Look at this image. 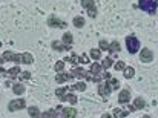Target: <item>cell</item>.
Here are the masks:
<instances>
[{
	"mask_svg": "<svg viewBox=\"0 0 158 118\" xmlns=\"http://www.w3.org/2000/svg\"><path fill=\"white\" fill-rule=\"evenodd\" d=\"M103 77H105L106 80H107V78H110V74H107V72H105V75H103Z\"/></svg>",
	"mask_w": 158,
	"mask_h": 118,
	"instance_id": "ab89813d",
	"label": "cell"
},
{
	"mask_svg": "<svg viewBox=\"0 0 158 118\" xmlns=\"http://www.w3.org/2000/svg\"><path fill=\"white\" fill-rule=\"evenodd\" d=\"M110 92H112V89H110V86H109V83H107V81H105V83H103V81H100V83H98V94H100L102 97H105L106 98Z\"/></svg>",
	"mask_w": 158,
	"mask_h": 118,
	"instance_id": "277c9868",
	"label": "cell"
},
{
	"mask_svg": "<svg viewBox=\"0 0 158 118\" xmlns=\"http://www.w3.org/2000/svg\"><path fill=\"white\" fill-rule=\"evenodd\" d=\"M22 61H23L25 64H31V63L34 61V57H32L29 52H25V54L22 55Z\"/></svg>",
	"mask_w": 158,
	"mask_h": 118,
	"instance_id": "ffe728a7",
	"label": "cell"
},
{
	"mask_svg": "<svg viewBox=\"0 0 158 118\" xmlns=\"http://www.w3.org/2000/svg\"><path fill=\"white\" fill-rule=\"evenodd\" d=\"M20 72H22V71H20V67H19V66H14V67H11V69L8 71V75H9L11 78H15Z\"/></svg>",
	"mask_w": 158,
	"mask_h": 118,
	"instance_id": "e0dca14e",
	"label": "cell"
},
{
	"mask_svg": "<svg viewBox=\"0 0 158 118\" xmlns=\"http://www.w3.org/2000/svg\"><path fill=\"white\" fill-rule=\"evenodd\" d=\"M61 42H63L66 46H71V45H72V34H71V32H66V34H63V39H61Z\"/></svg>",
	"mask_w": 158,
	"mask_h": 118,
	"instance_id": "9a60e30c",
	"label": "cell"
},
{
	"mask_svg": "<svg viewBox=\"0 0 158 118\" xmlns=\"http://www.w3.org/2000/svg\"><path fill=\"white\" fill-rule=\"evenodd\" d=\"M98 46H100V49H103V51H107V48H109V45H107L106 40H100V42H98Z\"/></svg>",
	"mask_w": 158,
	"mask_h": 118,
	"instance_id": "836d02e7",
	"label": "cell"
},
{
	"mask_svg": "<svg viewBox=\"0 0 158 118\" xmlns=\"http://www.w3.org/2000/svg\"><path fill=\"white\" fill-rule=\"evenodd\" d=\"M61 117H69V118H74L77 117V111L72 109V108H66V109H61Z\"/></svg>",
	"mask_w": 158,
	"mask_h": 118,
	"instance_id": "7c38bea8",
	"label": "cell"
},
{
	"mask_svg": "<svg viewBox=\"0 0 158 118\" xmlns=\"http://www.w3.org/2000/svg\"><path fill=\"white\" fill-rule=\"evenodd\" d=\"M129 114V111H120V109H114V117H126Z\"/></svg>",
	"mask_w": 158,
	"mask_h": 118,
	"instance_id": "f1b7e54d",
	"label": "cell"
},
{
	"mask_svg": "<svg viewBox=\"0 0 158 118\" xmlns=\"http://www.w3.org/2000/svg\"><path fill=\"white\" fill-rule=\"evenodd\" d=\"M72 75H74L75 78H85V75H86V71H85V69H81V67H74V71H72Z\"/></svg>",
	"mask_w": 158,
	"mask_h": 118,
	"instance_id": "4fadbf2b",
	"label": "cell"
},
{
	"mask_svg": "<svg viewBox=\"0 0 158 118\" xmlns=\"http://www.w3.org/2000/svg\"><path fill=\"white\" fill-rule=\"evenodd\" d=\"M3 60H6V61H15V63H20V61H22V55L14 54V52H11V51H5V52H3Z\"/></svg>",
	"mask_w": 158,
	"mask_h": 118,
	"instance_id": "5b68a950",
	"label": "cell"
},
{
	"mask_svg": "<svg viewBox=\"0 0 158 118\" xmlns=\"http://www.w3.org/2000/svg\"><path fill=\"white\" fill-rule=\"evenodd\" d=\"M89 55H91L94 60H100L102 59V49H91Z\"/></svg>",
	"mask_w": 158,
	"mask_h": 118,
	"instance_id": "7402d4cb",
	"label": "cell"
},
{
	"mask_svg": "<svg viewBox=\"0 0 158 118\" xmlns=\"http://www.w3.org/2000/svg\"><path fill=\"white\" fill-rule=\"evenodd\" d=\"M72 23H74L75 28H83V26H85V18H83V17H75Z\"/></svg>",
	"mask_w": 158,
	"mask_h": 118,
	"instance_id": "603a6c76",
	"label": "cell"
},
{
	"mask_svg": "<svg viewBox=\"0 0 158 118\" xmlns=\"http://www.w3.org/2000/svg\"><path fill=\"white\" fill-rule=\"evenodd\" d=\"M71 78H74V75H72V72L71 74H64V72H60L57 77H55V81L57 83H64V81H69Z\"/></svg>",
	"mask_w": 158,
	"mask_h": 118,
	"instance_id": "9c48e42d",
	"label": "cell"
},
{
	"mask_svg": "<svg viewBox=\"0 0 158 118\" xmlns=\"http://www.w3.org/2000/svg\"><path fill=\"white\" fill-rule=\"evenodd\" d=\"M71 89H72V91H80V92H83V91H86V84L81 83V81H78L77 84L71 86Z\"/></svg>",
	"mask_w": 158,
	"mask_h": 118,
	"instance_id": "cb8c5ba5",
	"label": "cell"
},
{
	"mask_svg": "<svg viewBox=\"0 0 158 118\" xmlns=\"http://www.w3.org/2000/svg\"><path fill=\"white\" fill-rule=\"evenodd\" d=\"M126 46H127L129 54H137L138 49H140V40H138L137 37L131 35V37L126 39Z\"/></svg>",
	"mask_w": 158,
	"mask_h": 118,
	"instance_id": "7a4b0ae2",
	"label": "cell"
},
{
	"mask_svg": "<svg viewBox=\"0 0 158 118\" xmlns=\"http://www.w3.org/2000/svg\"><path fill=\"white\" fill-rule=\"evenodd\" d=\"M107 51H109L110 54H114V52H118V51H120V43H118V42H112V43L109 45Z\"/></svg>",
	"mask_w": 158,
	"mask_h": 118,
	"instance_id": "2e32d148",
	"label": "cell"
},
{
	"mask_svg": "<svg viewBox=\"0 0 158 118\" xmlns=\"http://www.w3.org/2000/svg\"><path fill=\"white\" fill-rule=\"evenodd\" d=\"M52 48L55 49V51H58V52H63V51H69L71 49V46H66L63 42H52Z\"/></svg>",
	"mask_w": 158,
	"mask_h": 118,
	"instance_id": "30bf717a",
	"label": "cell"
},
{
	"mask_svg": "<svg viewBox=\"0 0 158 118\" xmlns=\"http://www.w3.org/2000/svg\"><path fill=\"white\" fill-rule=\"evenodd\" d=\"M80 61H81V63H89V59H88V55H81V57H80Z\"/></svg>",
	"mask_w": 158,
	"mask_h": 118,
	"instance_id": "74e56055",
	"label": "cell"
},
{
	"mask_svg": "<svg viewBox=\"0 0 158 118\" xmlns=\"http://www.w3.org/2000/svg\"><path fill=\"white\" fill-rule=\"evenodd\" d=\"M134 106H135V109H143L146 106V103H144V100L141 97H138V98L134 100Z\"/></svg>",
	"mask_w": 158,
	"mask_h": 118,
	"instance_id": "d6986e66",
	"label": "cell"
},
{
	"mask_svg": "<svg viewBox=\"0 0 158 118\" xmlns=\"http://www.w3.org/2000/svg\"><path fill=\"white\" fill-rule=\"evenodd\" d=\"M58 114L55 112V111H48V112H43L42 114V117H57Z\"/></svg>",
	"mask_w": 158,
	"mask_h": 118,
	"instance_id": "e575fe53",
	"label": "cell"
},
{
	"mask_svg": "<svg viewBox=\"0 0 158 118\" xmlns=\"http://www.w3.org/2000/svg\"><path fill=\"white\" fill-rule=\"evenodd\" d=\"M66 92H68V87H58V89L55 91V95H57L58 98H61V97H63Z\"/></svg>",
	"mask_w": 158,
	"mask_h": 118,
	"instance_id": "f546056e",
	"label": "cell"
},
{
	"mask_svg": "<svg viewBox=\"0 0 158 118\" xmlns=\"http://www.w3.org/2000/svg\"><path fill=\"white\" fill-rule=\"evenodd\" d=\"M102 71V64H98V63H92V66H91V72L92 74H98Z\"/></svg>",
	"mask_w": 158,
	"mask_h": 118,
	"instance_id": "83f0119b",
	"label": "cell"
},
{
	"mask_svg": "<svg viewBox=\"0 0 158 118\" xmlns=\"http://www.w3.org/2000/svg\"><path fill=\"white\" fill-rule=\"evenodd\" d=\"M110 66H112V59H110V57H107V59L103 60V63H102V67L107 69V67H110Z\"/></svg>",
	"mask_w": 158,
	"mask_h": 118,
	"instance_id": "4dcf8cb0",
	"label": "cell"
},
{
	"mask_svg": "<svg viewBox=\"0 0 158 118\" xmlns=\"http://www.w3.org/2000/svg\"><path fill=\"white\" fill-rule=\"evenodd\" d=\"M60 100H61V101H68V103H71V104H75V103H77V97H75L74 94H68V92H66Z\"/></svg>",
	"mask_w": 158,
	"mask_h": 118,
	"instance_id": "8fae6325",
	"label": "cell"
},
{
	"mask_svg": "<svg viewBox=\"0 0 158 118\" xmlns=\"http://www.w3.org/2000/svg\"><path fill=\"white\" fill-rule=\"evenodd\" d=\"M126 67V63L124 61H117L115 63V71H123Z\"/></svg>",
	"mask_w": 158,
	"mask_h": 118,
	"instance_id": "1f68e13d",
	"label": "cell"
},
{
	"mask_svg": "<svg viewBox=\"0 0 158 118\" xmlns=\"http://www.w3.org/2000/svg\"><path fill=\"white\" fill-rule=\"evenodd\" d=\"M92 5H95V3H94V0H81V6H83V8H86V9H88L89 6H92Z\"/></svg>",
	"mask_w": 158,
	"mask_h": 118,
	"instance_id": "d6a6232c",
	"label": "cell"
},
{
	"mask_svg": "<svg viewBox=\"0 0 158 118\" xmlns=\"http://www.w3.org/2000/svg\"><path fill=\"white\" fill-rule=\"evenodd\" d=\"M129 100H131V91L129 89H123L120 92V95H118V101L121 104H126V103H129Z\"/></svg>",
	"mask_w": 158,
	"mask_h": 118,
	"instance_id": "ba28073f",
	"label": "cell"
},
{
	"mask_svg": "<svg viewBox=\"0 0 158 118\" xmlns=\"http://www.w3.org/2000/svg\"><path fill=\"white\" fill-rule=\"evenodd\" d=\"M12 92H14L15 95H22V94L25 92V86L20 84V83H15V84L12 86Z\"/></svg>",
	"mask_w": 158,
	"mask_h": 118,
	"instance_id": "5bb4252c",
	"label": "cell"
},
{
	"mask_svg": "<svg viewBox=\"0 0 158 118\" xmlns=\"http://www.w3.org/2000/svg\"><path fill=\"white\" fill-rule=\"evenodd\" d=\"M92 81L100 83V81H102V75H94V77H92Z\"/></svg>",
	"mask_w": 158,
	"mask_h": 118,
	"instance_id": "8d00e7d4",
	"label": "cell"
},
{
	"mask_svg": "<svg viewBox=\"0 0 158 118\" xmlns=\"http://www.w3.org/2000/svg\"><path fill=\"white\" fill-rule=\"evenodd\" d=\"M123 72H124V78H132L134 77V74H135V69L134 67H124L123 69Z\"/></svg>",
	"mask_w": 158,
	"mask_h": 118,
	"instance_id": "44dd1931",
	"label": "cell"
},
{
	"mask_svg": "<svg viewBox=\"0 0 158 118\" xmlns=\"http://www.w3.org/2000/svg\"><path fill=\"white\" fill-rule=\"evenodd\" d=\"M138 8L149 14H155L158 8V2L157 0H138Z\"/></svg>",
	"mask_w": 158,
	"mask_h": 118,
	"instance_id": "6da1fadb",
	"label": "cell"
},
{
	"mask_svg": "<svg viewBox=\"0 0 158 118\" xmlns=\"http://www.w3.org/2000/svg\"><path fill=\"white\" fill-rule=\"evenodd\" d=\"M134 111H135V106H134V104H132V106H129V112H134Z\"/></svg>",
	"mask_w": 158,
	"mask_h": 118,
	"instance_id": "f35d334b",
	"label": "cell"
},
{
	"mask_svg": "<svg viewBox=\"0 0 158 118\" xmlns=\"http://www.w3.org/2000/svg\"><path fill=\"white\" fill-rule=\"evenodd\" d=\"M20 78L22 80H29L31 78V74L29 72H20Z\"/></svg>",
	"mask_w": 158,
	"mask_h": 118,
	"instance_id": "d590c367",
	"label": "cell"
},
{
	"mask_svg": "<svg viewBox=\"0 0 158 118\" xmlns=\"http://www.w3.org/2000/svg\"><path fill=\"white\" fill-rule=\"evenodd\" d=\"M0 63H3V57H0Z\"/></svg>",
	"mask_w": 158,
	"mask_h": 118,
	"instance_id": "60d3db41",
	"label": "cell"
},
{
	"mask_svg": "<svg viewBox=\"0 0 158 118\" xmlns=\"http://www.w3.org/2000/svg\"><path fill=\"white\" fill-rule=\"evenodd\" d=\"M140 60L143 61V63H151L152 60H154V52L151 51V49H143L141 51V54H140Z\"/></svg>",
	"mask_w": 158,
	"mask_h": 118,
	"instance_id": "8992f818",
	"label": "cell"
},
{
	"mask_svg": "<svg viewBox=\"0 0 158 118\" xmlns=\"http://www.w3.org/2000/svg\"><path fill=\"white\" fill-rule=\"evenodd\" d=\"M48 25L49 26H52V28H66L68 25L63 22V20H60V18H57V17H49V20H48Z\"/></svg>",
	"mask_w": 158,
	"mask_h": 118,
	"instance_id": "52a82bcc",
	"label": "cell"
},
{
	"mask_svg": "<svg viewBox=\"0 0 158 118\" xmlns=\"http://www.w3.org/2000/svg\"><path fill=\"white\" fill-rule=\"evenodd\" d=\"M63 69H64V60L57 61V63H55V71H57V72H63Z\"/></svg>",
	"mask_w": 158,
	"mask_h": 118,
	"instance_id": "4316f807",
	"label": "cell"
},
{
	"mask_svg": "<svg viewBox=\"0 0 158 118\" xmlns=\"http://www.w3.org/2000/svg\"><path fill=\"white\" fill-rule=\"evenodd\" d=\"M107 83H109V86H110V89L112 91H117L118 89V86H120V83H118V80L117 78H107Z\"/></svg>",
	"mask_w": 158,
	"mask_h": 118,
	"instance_id": "ac0fdd59",
	"label": "cell"
},
{
	"mask_svg": "<svg viewBox=\"0 0 158 118\" xmlns=\"http://www.w3.org/2000/svg\"><path fill=\"white\" fill-rule=\"evenodd\" d=\"M23 108H26V101L22 100V98H19V100H12V101H9V104H8L9 112H15V111L23 109Z\"/></svg>",
	"mask_w": 158,
	"mask_h": 118,
	"instance_id": "3957f363",
	"label": "cell"
},
{
	"mask_svg": "<svg viewBox=\"0 0 158 118\" xmlns=\"http://www.w3.org/2000/svg\"><path fill=\"white\" fill-rule=\"evenodd\" d=\"M66 63H72V64H77V63H80V57L77 55V54H74V55H71V57H66L64 59Z\"/></svg>",
	"mask_w": 158,
	"mask_h": 118,
	"instance_id": "d4e9b609",
	"label": "cell"
},
{
	"mask_svg": "<svg viewBox=\"0 0 158 118\" xmlns=\"http://www.w3.org/2000/svg\"><path fill=\"white\" fill-rule=\"evenodd\" d=\"M28 115L29 117H42V114H40V111L37 108H29L28 109Z\"/></svg>",
	"mask_w": 158,
	"mask_h": 118,
	"instance_id": "484cf974",
	"label": "cell"
}]
</instances>
